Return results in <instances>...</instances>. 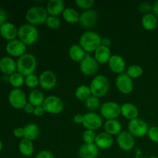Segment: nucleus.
I'll return each instance as SVG.
<instances>
[{"instance_id": "1", "label": "nucleus", "mask_w": 158, "mask_h": 158, "mask_svg": "<svg viewBox=\"0 0 158 158\" xmlns=\"http://www.w3.org/2000/svg\"><path fill=\"white\" fill-rule=\"evenodd\" d=\"M102 37L94 31H85L80 35L79 45L84 49L86 53L94 52L96 49L101 46Z\"/></svg>"}, {"instance_id": "2", "label": "nucleus", "mask_w": 158, "mask_h": 158, "mask_svg": "<svg viewBox=\"0 0 158 158\" xmlns=\"http://www.w3.org/2000/svg\"><path fill=\"white\" fill-rule=\"evenodd\" d=\"M37 60L33 54L25 53L16 60V71L25 77L35 73Z\"/></svg>"}, {"instance_id": "3", "label": "nucleus", "mask_w": 158, "mask_h": 158, "mask_svg": "<svg viewBox=\"0 0 158 158\" xmlns=\"http://www.w3.org/2000/svg\"><path fill=\"white\" fill-rule=\"evenodd\" d=\"M18 37L26 46H32L38 41L40 33L36 26L24 23L18 28Z\"/></svg>"}, {"instance_id": "4", "label": "nucleus", "mask_w": 158, "mask_h": 158, "mask_svg": "<svg viewBox=\"0 0 158 158\" xmlns=\"http://www.w3.org/2000/svg\"><path fill=\"white\" fill-rule=\"evenodd\" d=\"M89 86L90 88L92 95L98 97L99 99L105 97L108 94L110 87L109 79L106 76L101 74L95 76L90 82Z\"/></svg>"}, {"instance_id": "5", "label": "nucleus", "mask_w": 158, "mask_h": 158, "mask_svg": "<svg viewBox=\"0 0 158 158\" xmlns=\"http://www.w3.org/2000/svg\"><path fill=\"white\" fill-rule=\"evenodd\" d=\"M48 15L46 8L40 6H33L29 8L26 12V19L27 23L32 26H40L46 23Z\"/></svg>"}, {"instance_id": "6", "label": "nucleus", "mask_w": 158, "mask_h": 158, "mask_svg": "<svg viewBox=\"0 0 158 158\" xmlns=\"http://www.w3.org/2000/svg\"><path fill=\"white\" fill-rule=\"evenodd\" d=\"M100 112V116L106 120H117L121 115V107L117 102L108 101L101 104Z\"/></svg>"}, {"instance_id": "7", "label": "nucleus", "mask_w": 158, "mask_h": 158, "mask_svg": "<svg viewBox=\"0 0 158 158\" xmlns=\"http://www.w3.org/2000/svg\"><path fill=\"white\" fill-rule=\"evenodd\" d=\"M46 113L49 114H60L64 109V103L60 97L51 95L46 97L43 104Z\"/></svg>"}, {"instance_id": "8", "label": "nucleus", "mask_w": 158, "mask_h": 158, "mask_svg": "<svg viewBox=\"0 0 158 158\" xmlns=\"http://www.w3.org/2000/svg\"><path fill=\"white\" fill-rule=\"evenodd\" d=\"M127 129L128 132L135 138H140L148 134L149 127L145 120L140 118H136L130 120Z\"/></svg>"}, {"instance_id": "9", "label": "nucleus", "mask_w": 158, "mask_h": 158, "mask_svg": "<svg viewBox=\"0 0 158 158\" xmlns=\"http://www.w3.org/2000/svg\"><path fill=\"white\" fill-rule=\"evenodd\" d=\"M8 100L9 104L17 110L23 109L28 102L26 94L21 88H13L9 92Z\"/></svg>"}, {"instance_id": "10", "label": "nucleus", "mask_w": 158, "mask_h": 158, "mask_svg": "<svg viewBox=\"0 0 158 158\" xmlns=\"http://www.w3.org/2000/svg\"><path fill=\"white\" fill-rule=\"evenodd\" d=\"M80 70L86 77H92L97 74L99 70V63L94 56L86 53V56L80 63Z\"/></svg>"}, {"instance_id": "11", "label": "nucleus", "mask_w": 158, "mask_h": 158, "mask_svg": "<svg viewBox=\"0 0 158 158\" xmlns=\"http://www.w3.org/2000/svg\"><path fill=\"white\" fill-rule=\"evenodd\" d=\"M115 85L119 92L124 95L131 94L134 88V80H132L126 73L117 76L115 80Z\"/></svg>"}, {"instance_id": "12", "label": "nucleus", "mask_w": 158, "mask_h": 158, "mask_svg": "<svg viewBox=\"0 0 158 158\" xmlns=\"http://www.w3.org/2000/svg\"><path fill=\"white\" fill-rule=\"evenodd\" d=\"M83 126L86 130L96 131L103 125V118L95 112H88L84 114Z\"/></svg>"}, {"instance_id": "13", "label": "nucleus", "mask_w": 158, "mask_h": 158, "mask_svg": "<svg viewBox=\"0 0 158 158\" xmlns=\"http://www.w3.org/2000/svg\"><path fill=\"white\" fill-rule=\"evenodd\" d=\"M40 86L44 90H51L56 87L57 83V77L52 70H44L39 76Z\"/></svg>"}, {"instance_id": "14", "label": "nucleus", "mask_w": 158, "mask_h": 158, "mask_svg": "<svg viewBox=\"0 0 158 158\" xmlns=\"http://www.w3.org/2000/svg\"><path fill=\"white\" fill-rule=\"evenodd\" d=\"M98 19L99 15L97 11L91 9L81 12L79 23L84 29H91L97 25Z\"/></svg>"}, {"instance_id": "15", "label": "nucleus", "mask_w": 158, "mask_h": 158, "mask_svg": "<svg viewBox=\"0 0 158 158\" xmlns=\"http://www.w3.org/2000/svg\"><path fill=\"white\" fill-rule=\"evenodd\" d=\"M117 143L122 151H131L135 147V137L131 135L128 131H123L117 136Z\"/></svg>"}, {"instance_id": "16", "label": "nucleus", "mask_w": 158, "mask_h": 158, "mask_svg": "<svg viewBox=\"0 0 158 158\" xmlns=\"http://www.w3.org/2000/svg\"><path fill=\"white\" fill-rule=\"evenodd\" d=\"M6 51L9 56L19 58L20 56L26 53V46L21 40L16 39L6 43Z\"/></svg>"}, {"instance_id": "17", "label": "nucleus", "mask_w": 158, "mask_h": 158, "mask_svg": "<svg viewBox=\"0 0 158 158\" xmlns=\"http://www.w3.org/2000/svg\"><path fill=\"white\" fill-rule=\"evenodd\" d=\"M108 66H109L110 69L113 73L116 74H121L123 73L124 70L126 69V62L125 60L118 54H114L110 59L108 62Z\"/></svg>"}, {"instance_id": "18", "label": "nucleus", "mask_w": 158, "mask_h": 158, "mask_svg": "<svg viewBox=\"0 0 158 158\" xmlns=\"http://www.w3.org/2000/svg\"><path fill=\"white\" fill-rule=\"evenodd\" d=\"M0 35L8 42L16 40L18 37V28L13 23L7 22L0 26Z\"/></svg>"}, {"instance_id": "19", "label": "nucleus", "mask_w": 158, "mask_h": 158, "mask_svg": "<svg viewBox=\"0 0 158 158\" xmlns=\"http://www.w3.org/2000/svg\"><path fill=\"white\" fill-rule=\"evenodd\" d=\"M114 141L113 136L110 135L109 134L103 131V132H100L98 134H97V137H96L94 143L99 149L108 150L113 146Z\"/></svg>"}, {"instance_id": "20", "label": "nucleus", "mask_w": 158, "mask_h": 158, "mask_svg": "<svg viewBox=\"0 0 158 158\" xmlns=\"http://www.w3.org/2000/svg\"><path fill=\"white\" fill-rule=\"evenodd\" d=\"M0 71L8 77L16 72V61L9 56L2 57L0 59Z\"/></svg>"}, {"instance_id": "21", "label": "nucleus", "mask_w": 158, "mask_h": 158, "mask_svg": "<svg viewBox=\"0 0 158 158\" xmlns=\"http://www.w3.org/2000/svg\"><path fill=\"white\" fill-rule=\"evenodd\" d=\"M99 150L95 143H83L79 148L78 156L80 158H97Z\"/></svg>"}, {"instance_id": "22", "label": "nucleus", "mask_w": 158, "mask_h": 158, "mask_svg": "<svg viewBox=\"0 0 158 158\" xmlns=\"http://www.w3.org/2000/svg\"><path fill=\"white\" fill-rule=\"evenodd\" d=\"M65 9V2L63 0H49L46 6L48 15L51 16H59L62 15Z\"/></svg>"}, {"instance_id": "23", "label": "nucleus", "mask_w": 158, "mask_h": 158, "mask_svg": "<svg viewBox=\"0 0 158 158\" xmlns=\"http://www.w3.org/2000/svg\"><path fill=\"white\" fill-rule=\"evenodd\" d=\"M121 107V115L125 119L132 120L138 118L139 110L135 104L132 103H124L120 105Z\"/></svg>"}, {"instance_id": "24", "label": "nucleus", "mask_w": 158, "mask_h": 158, "mask_svg": "<svg viewBox=\"0 0 158 158\" xmlns=\"http://www.w3.org/2000/svg\"><path fill=\"white\" fill-rule=\"evenodd\" d=\"M94 53V57L99 64H106V63H108L110 59L112 56V53H111L110 47H106V46H102V45L96 49V51Z\"/></svg>"}, {"instance_id": "25", "label": "nucleus", "mask_w": 158, "mask_h": 158, "mask_svg": "<svg viewBox=\"0 0 158 158\" xmlns=\"http://www.w3.org/2000/svg\"><path fill=\"white\" fill-rule=\"evenodd\" d=\"M24 130V137L26 140H36L40 134V129L38 125L35 123H29L23 127Z\"/></svg>"}, {"instance_id": "26", "label": "nucleus", "mask_w": 158, "mask_h": 158, "mask_svg": "<svg viewBox=\"0 0 158 158\" xmlns=\"http://www.w3.org/2000/svg\"><path fill=\"white\" fill-rule=\"evenodd\" d=\"M104 131L111 136H117L122 132V124L118 120H106L103 123Z\"/></svg>"}, {"instance_id": "27", "label": "nucleus", "mask_w": 158, "mask_h": 158, "mask_svg": "<svg viewBox=\"0 0 158 158\" xmlns=\"http://www.w3.org/2000/svg\"><path fill=\"white\" fill-rule=\"evenodd\" d=\"M69 57L73 61L80 63L86 56V52L79 44H73L69 47L68 51Z\"/></svg>"}, {"instance_id": "28", "label": "nucleus", "mask_w": 158, "mask_h": 158, "mask_svg": "<svg viewBox=\"0 0 158 158\" xmlns=\"http://www.w3.org/2000/svg\"><path fill=\"white\" fill-rule=\"evenodd\" d=\"M158 24V19L152 12L144 14L141 19V25L144 29L148 31L154 30Z\"/></svg>"}, {"instance_id": "29", "label": "nucleus", "mask_w": 158, "mask_h": 158, "mask_svg": "<svg viewBox=\"0 0 158 158\" xmlns=\"http://www.w3.org/2000/svg\"><path fill=\"white\" fill-rule=\"evenodd\" d=\"M45 99L46 97L43 91L38 89H32L28 96V102L33 105L34 106H43Z\"/></svg>"}, {"instance_id": "30", "label": "nucleus", "mask_w": 158, "mask_h": 158, "mask_svg": "<svg viewBox=\"0 0 158 158\" xmlns=\"http://www.w3.org/2000/svg\"><path fill=\"white\" fill-rule=\"evenodd\" d=\"M80 15V14L79 13L77 9L71 7L66 8L64 9V11H63V14H62V17H63V19L66 23H70V24L79 23Z\"/></svg>"}, {"instance_id": "31", "label": "nucleus", "mask_w": 158, "mask_h": 158, "mask_svg": "<svg viewBox=\"0 0 158 158\" xmlns=\"http://www.w3.org/2000/svg\"><path fill=\"white\" fill-rule=\"evenodd\" d=\"M19 151L20 154L24 157H30L33 154L34 151V145L32 141L26 139H22L21 141L19 143Z\"/></svg>"}, {"instance_id": "32", "label": "nucleus", "mask_w": 158, "mask_h": 158, "mask_svg": "<svg viewBox=\"0 0 158 158\" xmlns=\"http://www.w3.org/2000/svg\"><path fill=\"white\" fill-rule=\"evenodd\" d=\"M91 96H92V93H91L90 88L89 86L80 85L75 90V97L80 101L85 102Z\"/></svg>"}, {"instance_id": "33", "label": "nucleus", "mask_w": 158, "mask_h": 158, "mask_svg": "<svg viewBox=\"0 0 158 158\" xmlns=\"http://www.w3.org/2000/svg\"><path fill=\"white\" fill-rule=\"evenodd\" d=\"M8 82L13 88H20L25 84V77L16 71L8 77Z\"/></svg>"}, {"instance_id": "34", "label": "nucleus", "mask_w": 158, "mask_h": 158, "mask_svg": "<svg viewBox=\"0 0 158 158\" xmlns=\"http://www.w3.org/2000/svg\"><path fill=\"white\" fill-rule=\"evenodd\" d=\"M143 68H142V66L137 64H134L128 66L126 71V73L127 74L132 80L140 77L143 75Z\"/></svg>"}, {"instance_id": "35", "label": "nucleus", "mask_w": 158, "mask_h": 158, "mask_svg": "<svg viewBox=\"0 0 158 158\" xmlns=\"http://www.w3.org/2000/svg\"><path fill=\"white\" fill-rule=\"evenodd\" d=\"M85 103V107L88 110H90V112H94L97 110L100 109V99L98 97H96L94 96H91L89 99L84 102Z\"/></svg>"}, {"instance_id": "36", "label": "nucleus", "mask_w": 158, "mask_h": 158, "mask_svg": "<svg viewBox=\"0 0 158 158\" xmlns=\"http://www.w3.org/2000/svg\"><path fill=\"white\" fill-rule=\"evenodd\" d=\"M25 85L30 89H36L38 86H40V80L38 76L35 73L30 74L25 77Z\"/></svg>"}, {"instance_id": "37", "label": "nucleus", "mask_w": 158, "mask_h": 158, "mask_svg": "<svg viewBox=\"0 0 158 158\" xmlns=\"http://www.w3.org/2000/svg\"><path fill=\"white\" fill-rule=\"evenodd\" d=\"M46 25L49 29H59L61 26V19L59 18V16H51V15H49L46 21Z\"/></svg>"}, {"instance_id": "38", "label": "nucleus", "mask_w": 158, "mask_h": 158, "mask_svg": "<svg viewBox=\"0 0 158 158\" xmlns=\"http://www.w3.org/2000/svg\"><path fill=\"white\" fill-rule=\"evenodd\" d=\"M97 137V134L95 131L91 130H86L82 134V139L84 143H94Z\"/></svg>"}, {"instance_id": "39", "label": "nucleus", "mask_w": 158, "mask_h": 158, "mask_svg": "<svg viewBox=\"0 0 158 158\" xmlns=\"http://www.w3.org/2000/svg\"><path fill=\"white\" fill-rule=\"evenodd\" d=\"M75 4L79 8L85 10H89L92 9L94 5L95 4L94 0H77L75 2Z\"/></svg>"}, {"instance_id": "40", "label": "nucleus", "mask_w": 158, "mask_h": 158, "mask_svg": "<svg viewBox=\"0 0 158 158\" xmlns=\"http://www.w3.org/2000/svg\"><path fill=\"white\" fill-rule=\"evenodd\" d=\"M148 137L154 143H158V127H149L148 132Z\"/></svg>"}, {"instance_id": "41", "label": "nucleus", "mask_w": 158, "mask_h": 158, "mask_svg": "<svg viewBox=\"0 0 158 158\" xmlns=\"http://www.w3.org/2000/svg\"><path fill=\"white\" fill-rule=\"evenodd\" d=\"M138 9L140 12H143L144 14L149 13L150 11H152V5L150 2H143L139 4Z\"/></svg>"}, {"instance_id": "42", "label": "nucleus", "mask_w": 158, "mask_h": 158, "mask_svg": "<svg viewBox=\"0 0 158 158\" xmlns=\"http://www.w3.org/2000/svg\"><path fill=\"white\" fill-rule=\"evenodd\" d=\"M35 158H55V157L51 151H47V150H43V151H40L36 154Z\"/></svg>"}, {"instance_id": "43", "label": "nucleus", "mask_w": 158, "mask_h": 158, "mask_svg": "<svg viewBox=\"0 0 158 158\" xmlns=\"http://www.w3.org/2000/svg\"><path fill=\"white\" fill-rule=\"evenodd\" d=\"M13 134L14 137L16 138H22L23 139L24 137V130L23 127H16L13 130Z\"/></svg>"}, {"instance_id": "44", "label": "nucleus", "mask_w": 158, "mask_h": 158, "mask_svg": "<svg viewBox=\"0 0 158 158\" xmlns=\"http://www.w3.org/2000/svg\"><path fill=\"white\" fill-rule=\"evenodd\" d=\"M8 14L7 12L4 9L0 8V26H2L4 23H7Z\"/></svg>"}, {"instance_id": "45", "label": "nucleus", "mask_w": 158, "mask_h": 158, "mask_svg": "<svg viewBox=\"0 0 158 158\" xmlns=\"http://www.w3.org/2000/svg\"><path fill=\"white\" fill-rule=\"evenodd\" d=\"M45 114H46V111H45L44 108H43V106H35V110H34V113H33V114L35 116V117H43Z\"/></svg>"}, {"instance_id": "46", "label": "nucleus", "mask_w": 158, "mask_h": 158, "mask_svg": "<svg viewBox=\"0 0 158 158\" xmlns=\"http://www.w3.org/2000/svg\"><path fill=\"white\" fill-rule=\"evenodd\" d=\"M35 107V106H34L33 105L31 104L30 103L27 102V103L25 105L24 108H23V110H24V112L27 114H33Z\"/></svg>"}, {"instance_id": "47", "label": "nucleus", "mask_w": 158, "mask_h": 158, "mask_svg": "<svg viewBox=\"0 0 158 158\" xmlns=\"http://www.w3.org/2000/svg\"><path fill=\"white\" fill-rule=\"evenodd\" d=\"M83 119H84V116L83 114H77L76 115H74L73 117V122L77 124H82L83 125Z\"/></svg>"}, {"instance_id": "48", "label": "nucleus", "mask_w": 158, "mask_h": 158, "mask_svg": "<svg viewBox=\"0 0 158 158\" xmlns=\"http://www.w3.org/2000/svg\"><path fill=\"white\" fill-rule=\"evenodd\" d=\"M101 45L102 46H106V47H110V46L111 45L110 39L106 38V37H105V38H102Z\"/></svg>"}, {"instance_id": "49", "label": "nucleus", "mask_w": 158, "mask_h": 158, "mask_svg": "<svg viewBox=\"0 0 158 158\" xmlns=\"http://www.w3.org/2000/svg\"><path fill=\"white\" fill-rule=\"evenodd\" d=\"M152 13L158 16V0L155 1L152 5Z\"/></svg>"}, {"instance_id": "50", "label": "nucleus", "mask_w": 158, "mask_h": 158, "mask_svg": "<svg viewBox=\"0 0 158 158\" xmlns=\"http://www.w3.org/2000/svg\"><path fill=\"white\" fill-rule=\"evenodd\" d=\"M2 148H3V143H2V140H0V151H1L2 150Z\"/></svg>"}, {"instance_id": "51", "label": "nucleus", "mask_w": 158, "mask_h": 158, "mask_svg": "<svg viewBox=\"0 0 158 158\" xmlns=\"http://www.w3.org/2000/svg\"><path fill=\"white\" fill-rule=\"evenodd\" d=\"M150 158H158V157H156V156H153V157H151Z\"/></svg>"}]
</instances>
